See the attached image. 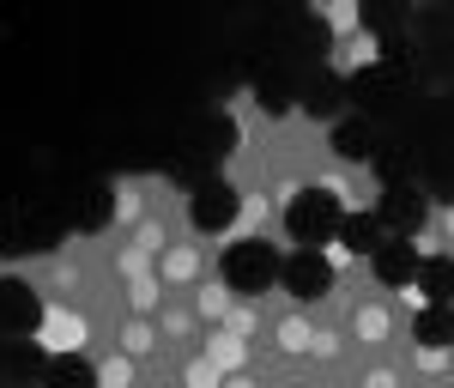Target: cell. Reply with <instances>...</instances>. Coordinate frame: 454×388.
Returning a JSON list of instances; mask_svg holds the SVG:
<instances>
[{"instance_id":"7a4b0ae2","label":"cell","mask_w":454,"mask_h":388,"mask_svg":"<svg viewBox=\"0 0 454 388\" xmlns=\"http://www.w3.org/2000/svg\"><path fill=\"white\" fill-rule=\"evenodd\" d=\"M279 273H285V261L267 237H248V243L224 249V285H231L237 297H261L267 285H279Z\"/></svg>"},{"instance_id":"277c9868","label":"cell","mask_w":454,"mask_h":388,"mask_svg":"<svg viewBox=\"0 0 454 388\" xmlns=\"http://www.w3.org/2000/svg\"><path fill=\"white\" fill-rule=\"evenodd\" d=\"M43 328V297L25 280H0V334L6 340H31Z\"/></svg>"},{"instance_id":"e0dca14e","label":"cell","mask_w":454,"mask_h":388,"mask_svg":"<svg viewBox=\"0 0 454 388\" xmlns=\"http://www.w3.org/2000/svg\"><path fill=\"white\" fill-rule=\"evenodd\" d=\"M0 388H6V383H0Z\"/></svg>"},{"instance_id":"7c38bea8","label":"cell","mask_w":454,"mask_h":388,"mask_svg":"<svg viewBox=\"0 0 454 388\" xmlns=\"http://www.w3.org/2000/svg\"><path fill=\"white\" fill-rule=\"evenodd\" d=\"M43 388H98V370H91L79 352H61V358H49V376H43Z\"/></svg>"},{"instance_id":"2e32d148","label":"cell","mask_w":454,"mask_h":388,"mask_svg":"<svg viewBox=\"0 0 454 388\" xmlns=\"http://www.w3.org/2000/svg\"><path fill=\"white\" fill-rule=\"evenodd\" d=\"M303 104H309V109H333V104H340V85H333V79H315Z\"/></svg>"},{"instance_id":"6da1fadb","label":"cell","mask_w":454,"mask_h":388,"mask_svg":"<svg viewBox=\"0 0 454 388\" xmlns=\"http://www.w3.org/2000/svg\"><path fill=\"white\" fill-rule=\"evenodd\" d=\"M346 212H340V194L333 188H303L291 207H285V231L297 249H321L327 237H340Z\"/></svg>"},{"instance_id":"52a82bcc","label":"cell","mask_w":454,"mask_h":388,"mask_svg":"<svg viewBox=\"0 0 454 388\" xmlns=\"http://www.w3.org/2000/svg\"><path fill=\"white\" fill-rule=\"evenodd\" d=\"M382 225H394V237H412L424 225V194L419 188H400V182H387V194H382V212H376Z\"/></svg>"},{"instance_id":"5b68a950","label":"cell","mask_w":454,"mask_h":388,"mask_svg":"<svg viewBox=\"0 0 454 388\" xmlns=\"http://www.w3.org/2000/svg\"><path fill=\"white\" fill-rule=\"evenodd\" d=\"M237 207H243V201H237V188H231V182H200V188H194V201H188V218H194V231H231V225H237Z\"/></svg>"},{"instance_id":"ba28073f","label":"cell","mask_w":454,"mask_h":388,"mask_svg":"<svg viewBox=\"0 0 454 388\" xmlns=\"http://www.w3.org/2000/svg\"><path fill=\"white\" fill-rule=\"evenodd\" d=\"M370 267H376L382 285H406V280H419V249L406 243V237H387V243L370 255Z\"/></svg>"},{"instance_id":"3957f363","label":"cell","mask_w":454,"mask_h":388,"mask_svg":"<svg viewBox=\"0 0 454 388\" xmlns=\"http://www.w3.org/2000/svg\"><path fill=\"white\" fill-rule=\"evenodd\" d=\"M279 285L297 297V304H315V297H327V291H333V261H327L321 249H297V255L285 261Z\"/></svg>"},{"instance_id":"9c48e42d","label":"cell","mask_w":454,"mask_h":388,"mask_svg":"<svg viewBox=\"0 0 454 388\" xmlns=\"http://www.w3.org/2000/svg\"><path fill=\"white\" fill-rule=\"evenodd\" d=\"M424 291V304L430 310H454V261L449 255H436V261H419V280H412Z\"/></svg>"},{"instance_id":"9a60e30c","label":"cell","mask_w":454,"mask_h":388,"mask_svg":"<svg viewBox=\"0 0 454 388\" xmlns=\"http://www.w3.org/2000/svg\"><path fill=\"white\" fill-rule=\"evenodd\" d=\"M104 212H109V194H104V188H85V201H79V225L91 231V225H104Z\"/></svg>"},{"instance_id":"4fadbf2b","label":"cell","mask_w":454,"mask_h":388,"mask_svg":"<svg viewBox=\"0 0 454 388\" xmlns=\"http://www.w3.org/2000/svg\"><path fill=\"white\" fill-rule=\"evenodd\" d=\"M340 243H346L351 255H376V249H382V218H376V212L346 218V225H340Z\"/></svg>"},{"instance_id":"8992f818","label":"cell","mask_w":454,"mask_h":388,"mask_svg":"<svg viewBox=\"0 0 454 388\" xmlns=\"http://www.w3.org/2000/svg\"><path fill=\"white\" fill-rule=\"evenodd\" d=\"M400 85H406V67L400 61H376V67H357V79H351L346 91H351L357 109H387Z\"/></svg>"},{"instance_id":"30bf717a","label":"cell","mask_w":454,"mask_h":388,"mask_svg":"<svg viewBox=\"0 0 454 388\" xmlns=\"http://www.w3.org/2000/svg\"><path fill=\"white\" fill-rule=\"evenodd\" d=\"M49 376V358L36 352V340H12L6 346V383H43Z\"/></svg>"},{"instance_id":"5bb4252c","label":"cell","mask_w":454,"mask_h":388,"mask_svg":"<svg viewBox=\"0 0 454 388\" xmlns=\"http://www.w3.org/2000/svg\"><path fill=\"white\" fill-rule=\"evenodd\" d=\"M333 152L340 158H376V128L357 115V122H340L333 128Z\"/></svg>"},{"instance_id":"8fae6325","label":"cell","mask_w":454,"mask_h":388,"mask_svg":"<svg viewBox=\"0 0 454 388\" xmlns=\"http://www.w3.org/2000/svg\"><path fill=\"white\" fill-rule=\"evenodd\" d=\"M412 340H419L424 352H442V346H454V310H430V304H424V316L412 321Z\"/></svg>"}]
</instances>
